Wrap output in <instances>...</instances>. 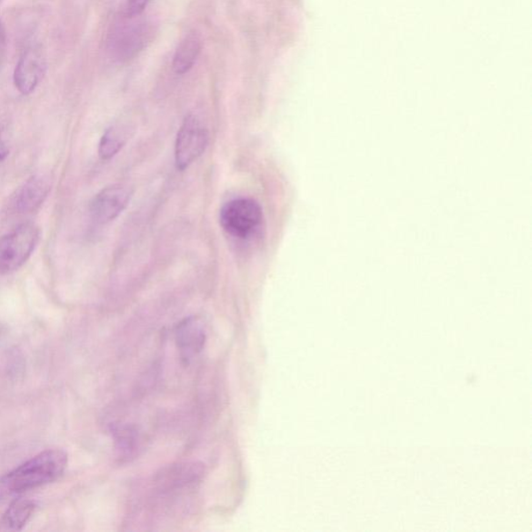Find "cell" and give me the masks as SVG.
Returning a JSON list of instances; mask_svg holds the SVG:
<instances>
[{
  "instance_id": "6da1fadb",
  "label": "cell",
  "mask_w": 532,
  "mask_h": 532,
  "mask_svg": "<svg viewBox=\"0 0 532 532\" xmlns=\"http://www.w3.org/2000/svg\"><path fill=\"white\" fill-rule=\"evenodd\" d=\"M204 476L206 468L198 462H181L160 469L136 499L134 517L145 524H158L186 513Z\"/></svg>"
},
{
  "instance_id": "7a4b0ae2",
  "label": "cell",
  "mask_w": 532,
  "mask_h": 532,
  "mask_svg": "<svg viewBox=\"0 0 532 532\" xmlns=\"http://www.w3.org/2000/svg\"><path fill=\"white\" fill-rule=\"evenodd\" d=\"M67 465L68 455L64 450L43 451L0 479V492L19 494L53 483Z\"/></svg>"
},
{
  "instance_id": "3957f363",
  "label": "cell",
  "mask_w": 532,
  "mask_h": 532,
  "mask_svg": "<svg viewBox=\"0 0 532 532\" xmlns=\"http://www.w3.org/2000/svg\"><path fill=\"white\" fill-rule=\"evenodd\" d=\"M40 238V229L33 223H25L0 237V275L17 271L31 257Z\"/></svg>"
},
{
  "instance_id": "277c9868",
  "label": "cell",
  "mask_w": 532,
  "mask_h": 532,
  "mask_svg": "<svg viewBox=\"0 0 532 532\" xmlns=\"http://www.w3.org/2000/svg\"><path fill=\"white\" fill-rule=\"evenodd\" d=\"M264 214L256 201L236 199L226 203L220 211V224L228 235L249 238L260 227Z\"/></svg>"
},
{
  "instance_id": "5b68a950",
  "label": "cell",
  "mask_w": 532,
  "mask_h": 532,
  "mask_svg": "<svg viewBox=\"0 0 532 532\" xmlns=\"http://www.w3.org/2000/svg\"><path fill=\"white\" fill-rule=\"evenodd\" d=\"M208 131L196 116L189 115L178 131L175 144V162L178 170L184 171L206 151Z\"/></svg>"
},
{
  "instance_id": "8992f818",
  "label": "cell",
  "mask_w": 532,
  "mask_h": 532,
  "mask_svg": "<svg viewBox=\"0 0 532 532\" xmlns=\"http://www.w3.org/2000/svg\"><path fill=\"white\" fill-rule=\"evenodd\" d=\"M133 192L128 186L115 185L107 186L96 196L90 204V213L94 221L106 224L118 217L128 206Z\"/></svg>"
},
{
  "instance_id": "52a82bcc",
  "label": "cell",
  "mask_w": 532,
  "mask_h": 532,
  "mask_svg": "<svg viewBox=\"0 0 532 532\" xmlns=\"http://www.w3.org/2000/svg\"><path fill=\"white\" fill-rule=\"evenodd\" d=\"M50 189L49 179L44 176L29 178L12 195L9 210L18 215L34 213L45 201Z\"/></svg>"
},
{
  "instance_id": "ba28073f",
  "label": "cell",
  "mask_w": 532,
  "mask_h": 532,
  "mask_svg": "<svg viewBox=\"0 0 532 532\" xmlns=\"http://www.w3.org/2000/svg\"><path fill=\"white\" fill-rule=\"evenodd\" d=\"M46 63L40 51L29 48L19 58L14 72V84L24 95L32 94L45 75Z\"/></svg>"
},
{
  "instance_id": "9c48e42d",
  "label": "cell",
  "mask_w": 532,
  "mask_h": 532,
  "mask_svg": "<svg viewBox=\"0 0 532 532\" xmlns=\"http://www.w3.org/2000/svg\"><path fill=\"white\" fill-rule=\"evenodd\" d=\"M175 340L182 360L189 363L203 351L206 333L198 319L188 317L175 327Z\"/></svg>"
},
{
  "instance_id": "30bf717a",
  "label": "cell",
  "mask_w": 532,
  "mask_h": 532,
  "mask_svg": "<svg viewBox=\"0 0 532 532\" xmlns=\"http://www.w3.org/2000/svg\"><path fill=\"white\" fill-rule=\"evenodd\" d=\"M112 433L115 444V450L118 451L122 460L130 461L136 457L143 448L144 436L135 425H114Z\"/></svg>"
},
{
  "instance_id": "8fae6325",
  "label": "cell",
  "mask_w": 532,
  "mask_h": 532,
  "mask_svg": "<svg viewBox=\"0 0 532 532\" xmlns=\"http://www.w3.org/2000/svg\"><path fill=\"white\" fill-rule=\"evenodd\" d=\"M202 49V41L198 34L191 33L185 36L175 53L173 69L177 75H186L194 67Z\"/></svg>"
},
{
  "instance_id": "7c38bea8",
  "label": "cell",
  "mask_w": 532,
  "mask_h": 532,
  "mask_svg": "<svg viewBox=\"0 0 532 532\" xmlns=\"http://www.w3.org/2000/svg\"><path fill=\"white\" fill-rule=\"evenodd\" d=\"M36 509L34 501L28 499H18L14 501L6 509L2 524L5 529L21 530L27 522L31 520Z\"/></svg>"
},
{
  "instance_id": "4fadbf2b",
  "label": "cell",
  "mask_w": 532,
  "mask_h": 532,
  "mask_svg": "<svg viewBox=\"0 0 532 532\" xmlns=\"http://www.w3.org/2000/svg\"><path fill=\"white\" fill-rule=\"evenodd\" d=\"M126 136L116 128H109L102 136L99 143V156L101 159L108 160L113 158L125 145Z\"/></svg>"
},
{
  "instance_id": "5bb4252c",
  "label": "cell",
  "mask_w": 532,
  "mask_h": 532,
  "mask_svg": "<svg viewBox=\"0 0 532 532\" xmlns=\"http://www.w3.org/2000/svg\"><path fill=\"white\" fill-rule=\"evenodd\" d=\"M150 3L151 0H128L127 9L130 16L141 15Z\"/></svg>"
},
{
  "instance_id": "9a60e30c",
  "label": "cell",
  "mask_w": 532,
  "mask_h": 532,
  "mask_svg": "<svg viewBox=\"0 0 532 532\" xmlns=\"http://www.w3.org/2000/svg\"><path fill=\"white\" fill-rule=\"evenodd\" d=\"M9 148H7L6 144L3 140L2 136H0V163H3L4 160L9 156Z\"/></svg>"
},
{
  "instance_id": "2e32d148",
  "label": "cell",
  "mask_w": 532,
  "mask_h": 532,
  "mask_svg": "<svg viewBox=\"0 0 532 532\" xmlns=\"http://www.w3.org/2000/svg\"><path fill=\"white\" fill-rule=\"evenodd\" d=\"M5 27L2 25V22H0V46L5 45Z\"/></svg>"
}]
</instances>
